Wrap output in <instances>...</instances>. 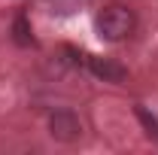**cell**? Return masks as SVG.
<instances>
[{
    "instance_id": "3957f363",
    "label": "cell",
    "mask_w": 158,
    "mask_h": 155,
    "mask_svg": "<svg viewBox=\"0 0 158 155\" xmlns=\"http://www.w3.org/2000/svg\"><path fill=\"white\" fill-rule=\"evenodd\" d=\"M85 67L88 73L100 82H110V85H122L128 79V67L118 64L116 58H98V55H85Z\"/></svg>"
},
{
    "instance_id": "6da1fadb",
    "label": "cell",
    "mask_w": 158,
    "mask_h": 155,
    "mask_svg": "<svg viewBox=\"0 0 158 155\" xmlns=\"http://www.w3.org/2000/svg\"><path fill=\"white\" fill-rule=\"evenodd\" d=\"M134 12L128 9V6H122V3H110V6H103L98 15H94V31H98V37L103 43H122V40H128L134 34Z\"/></svg>"
},
{
    "instance_id": "7a4b0ae2",
    "label": "cell",
    "mask_w": 158,
    "mask_h": 155,
    "mask_svg": "<svg viewBox=\"0 0 158 155\" xmlns=\"http://www.w3.org/2000/svg\"><path fill=\"white\" fill-rule=\"evenodd\" d=\"M46 125H49V137L58 143H76L82 137V119L73 110H52Z\"/></svg>"
},
{
    "instance_id": "277c9868",
    "label": "cell",
    "mask_w": 158,
    "mask_h": 155,
    "mask_svg": "<svg viewBox=\"0 0 158 155\" xmlns=\"http://www.w3.org/2000/svg\"><path fill=\"white\" fill-rule=\"evenodd\" d=\"M12 40L19 46H34V31H31V21L24 15H15V21H12Z\"/></svg>"
}]
</instances>
